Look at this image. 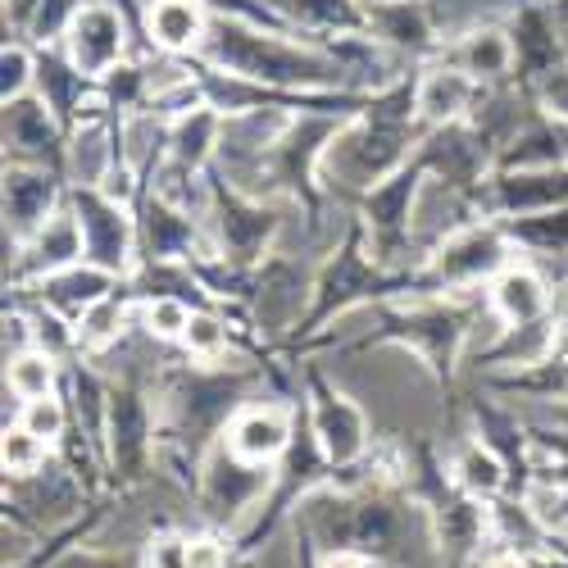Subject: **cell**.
<instances>
[{"mask_svg": "<svg viewBox=\"0 0 568 568\" xmlns=\"http://www.w3.org/2000/svg\"><path fill=\"white\" fill-rule=\"evenodd\" d=\"M414 73L387 91H377V97H368V105L355 119H346L342 132L327 141L323 164H318V186L333 205L355 210L364 192H373L377 182H387L414 160L423 132H428L414 110Z\"/></svg>", "mask_w": 568, "mask_h": 568, "instance_id": "1", "label": "cell"}, {"mask_svg": "<svg viewBox=\"0 0 568 568\" xmlns=\"http://www.w3.org/2000/svg\"><path fill=\"white\" fill-rule=\"evenodd\" d=\"M201 60L273 91H351L346 69L327 51V41H310L292 28H260L214 14Z\"/></svg>", "mask_w": 568, "mask_h": 568, "instance_id": "2", "label": "cell"}, {"mask_svg": "<svg viewBox=\"0 0 568 568\" xmlns=\"http://www.w3.org/2000/svg\"><path fill=\"white\" fill-rule=\"evenodd\" d=\"M518 260V246L509 242L505 223L496 219H473L455 227L442 246H433L414 268H409V296H464L491 287Z\"/></svg>", "mask_w": 568, "mask_h": 568, "instance_id": "3", "label": "cell"}, {"mask_svg": "<svg viewBox=\"0 0 568 568\" xmlns=\"http://www.w3.org/2000/svg\"><path fill=\"white\" fill-rule=\"evenodd\" d=\"M292 214H296V205L246 196V192H236V186L219 169H210L205 232H210V242H214V251H219L223 264H232V268L264 264L282 246Z\"/></svg>", "mask_w": 568, "mask_h": 568, "instance_id": "4", "label": "cell"}, {"mask_svg": "<svg viewBox=\"0 0 568 568\" xmlns=\"http://www.w3.org/2000/svg\"><path fill=\"white\" fill-rule=\"evenodd\" d=\"M273 487H277V468L232 455L219 437L196 468V514L205 528L242 537L260 518V509L268 505Z\"/></svg>", "mask_w": 568, "mask_h": 568, "instance_id": "5", "label": "cell"}, {"mask_svg": "<svg viewBox=\"0 0 568 568\" xmlns=\"http://www.w3.org/2000/svg\"><path fill=\"white\" fill-rule=\"evenodd\" d=\"M301 405H305V423L323 450V459L333 464V473H351L364 464V455L373 450V418L359 405L355 392H346L337 377H327L323 364H314L305 355L301 364Z\"/></svg>", "mask_w": 568, "mask_h": 568, "instance_id": "6", "label": "cell"}, {"mask_svg": "<svg viewBox=\"0 0 568 568\" xmlns=\"http://www.w3.org/2000/svg\"><path fill=\"white\" fill-rule=\"evenodd\" d=\"M423 178H428V169H423L418 160H409L400 173L377 182L373 192H364V201L355 205L368 255L392 273H409L418 264V255H414V205H418V192H423Z\"/></svg>", "mask_w": 568, "mask_h": 568, "instance_id": "7", "label": "cell"}, {"mask_svg": "<svg viewBox=\"0 0 568 568\" xmlns=\"http://www.w3.org/2000/svg\"><path fill=\"white\" fill-rule=\"evenodd\" d=\"M160 450V405L151 387L110 383V418H105V468L110 487H136L155 473Z\"/></svg>", "mask_w": 568, "mask_h": 568, "instance_id": "8", "label": "cell"}, {"mask_svg": "<svg viewBox=\"0 0 568 568\" xmlns=\"http://www.w3.org/2000/svg\"><path fill=\"white\" fill-rule=\"evenodd\" d=\"M91 496L97 491L82 483V473L64 455H55L45 468L28 473V478H6V518H19L32 532L51 537L78 524Z\"/></svg>", "mask_w": 568, "mask_h": 568, "instance_id": "9", "label": "cell"}, {"mask_svg": "<svg viewBox=\"0 0 568 568\" xmlns=\"http://www.w3.org/2000/svg\"><path fill=\"white\" fill-rule=\"evenodd\" d=\"M69 210L82 223L87 260L101 264L114 277H132L141 264V242H136V205L110 196L105 186H69Z\"/></svg>", "mask_w": 568, "mask_h": 568, "instance_id": "10", "label": "cell"}, {"mask_svg": "<svg viewBox=\"0 0 568 568\" xmlns=\"http://www.w3.org/2000/svg\"><path fill=\"white\" fill-rule=\"evenodd\" d=\"M60 45L87 78L101 82L114 64L141 55V32L132 28V19L119 6H110V0H82V10L73 14Z\"/></svg>", "mask_w": 568, "mask_h": 568, "instance_id": "11", "label": "cell"}, {"mask_svg": "<svg viewBox=\"0 0 568 568\" xmlns=\"http://www.w3.org/2000/svg\"><path fill=\"white\" fill-rule=\"evenodd\" d=\"M87 260V242H82V223H78V214L69 210V201H64V210H55L51 219H45L28 242H19V246H6V292L14 296V292H28L32 282H41V277H51V273H60V268H69V264H82Z\"/></svg>", "mask_w": 568, "mask_h": 568, "instance_id": "12", "label": "cell"}, {"mask_svg": "<svg viewBox=\"0 0 568 568\" xmlns=\"http://www.w3.org/2000/svg\"><path fill=\"white\" fill-rule=\"evenodd\" d=\"M483 219H528L568 205V169H491L473 186Z\"/></svg>", "mask_w": 568, "mask_h": 568, "instance_id": "13", "label": "cell"}, {"mask_svg": "<svg viewBox=\"0 0 568 568\" xmlns=\"http://www.w3.org/2000/svg\"><path fill=\"white\" fill-rule=\"evenodd\" d=\"M296 428H301V400L260 396V400H246L242 409L232 414V423L223 428V446L232 455L251 459V464L277 468L282 455H287L292 442H296Z\"/></svg>", "mask_w": 568, "mask_h": 568, "instance_id": "14", "label": "cell"}, {"mask_svg": "<svg viewBox=\"0 0 568 568\" xmlns=\"http://www.w3.org/2000/svg\"><path fill=\"white\" fill-rule=\"evenodd\" d=\"M0 132H6V164H28V169H45L64 178V146H69V128L55 119V110L45 105L37 91L19 101L0 105Z\"/></svg>", "mask_w": 568, "mask_h": 568, "instance_id": "15", "label": "cell"}, {"mask_svg": "<svg viewBox=\"0 0 568 568\" xmlns=\"http://www.w3.org/2000/svg\"><path fill=\"white\" fill-rule=\"evenodd\" d=\"M414 160L428 169L433 178L459 186V192H473L491 169H496V146L483 136V128L464 119V123H446V128H428L418 141Z\"/></svg>", "mask_w": 568, "mask_h": 568, "instance_id": "16", "label": "cell"}, {"mask_svg": "<svg viewBox=\"0 0 568 568\" xmlns=\"http://www.w3.org/2000/svg\"><path fill=\"white\" fill-rule=\"evenodd\" d=\"M0 201H6V246H19L69 201V182L60 173L6 164L0 173Z\"/></svg>", "mask_w": 568, "mask_h": 568, "instance_id": "17", "label": "cell"}, {"mask_svg": "<svg viewBox=\"0 0 568 568\" xmlns=\"http://www.w3.org/2000/svg\"><path fill=\"white\" fill-rule=\"evenodd\" d=\"M509 23V37H514V82L518 87H528L541 82L550 69L568 64V45H564V32L555 23V10H550V0H524L518 10L505 14Z\"/></svg>", "mask_w": 568, "mask_h": 568, "instance_id": "18", "label": "cell"}, {"mask_svg": "<svg viewBox=\"0 0 568 568\" xmlns=\"http://www.w3.org/2000/svg\"><path fill=\"white\" fill-rule=\"evenodd\" d=\"M437 60L464 69L478 87H505V82H514L518 55H514V37H509L505 19H478V23L450 32Z\"/></svg>", "mask_w": 568, "mask_h": 568, "instance_id": "19", "label": "cell"}, {"mask_svg": "<svg viewBox=\"0 0 568 568\" xmlns=\"http://www.w3.org/2000/svg\"><path fill=\"white\" fill-rule=\"evenodd\" d=\"M368 32L383 45H392L396 55H405L409 64L437 60L446 45V28L433 10V0H387V6H373Z\"/></svg>", "mask_w": 568, "mask_h": 568, "instance_id": "20", "label": "cell"}, {"mask_svg": "<svg viewBox=\"0 0 568 568\" xmlns=\"http://www.w3.org/2000/svg\"><path fill=\"white\" fill-rule=\"evenodd\" d=\"M487 305L500 318V327H528V323H541V318L559 314V292L532 260L518 255L500 277H491Z\"/></svg>", "mask_w": 568, "mask_h": 568, "instance_id": "21", "label": "cell"}, {"mask_svg": "<svg viewBox=\"0 0 568 568\" xmlns=\"http://www.w3.org/2000/svg\"><path fill=\"white\" fill-rule=\"evenodd\" d=\"M483 91L464 69L446 64V60H428L418 64L414 73V110H418V123L423 128H446V123H464L473 119V110H478Z\"/></svg>", "mask_w": 568, "mask_h": 568, "instance_id": "22", "label": "cell"}, {"mask_svg": "<svg viewBox=\"0 0 568 568\" xmlns=\"http://www.w3.org/2000/svg\"><path fill=\"white\" fill-rule=\"evenodd\" d=\"M210 6L205 0H151L146 6V51L141 60H155V55H201V45L210 37Z\"/></svg>", "mask_w": 568, "mask_h": 568, "instance_id": "23", "label": "cell"}, {"mask_svg": "<svg viewBox=\"0 0 568 568\" xmlns=\"http://www.w3.org/2000/svg\"><path fill=\"white\" fill-rule=\"evenodd\" d=\"M119 282L123 277H114V273H105L101 264H91V260H82V264H69V268H60V273H51V277H41V282H32L28 292H14L10 301H37V305H51L55 314H64V318H82L97 301H105L110 292H119Z\"/></svg>", "mask_w": 568, "mask_h": 568, "instance_id": "24", "label": "cell"}, {"mask_svg": "<svg viewBox=\"0 0 568 568\" xmlns=\"http://www.w3.org/2000/svg\"><path fill=\"white\" fill-rule=\"evenodd\" d=\"M119 169H123V151H119L114 114L87 119L69 132V146H64V182L69 186H110V178Z\"/></svg>", "mask_w": 568, "mask_h": 568, "instance_id": "25", "label": "cell"}, {"mask_svg": "<svg viewBox=\"0 0 568 568\" xmlns=\"http://www.w3.org/2000/svg\"><path fill=\"white\" fill-rule=\"evenodd\" d=\"M169 132H173V119L160 114V110H136V114H123L119 119V151H123V169L136 178L141 196L151 192L155 173L164 169L169 160Z\"/></svg>", "mask_w": 568, "mask_h": 568, "instance_id": "26", "label": "cell"}, {"mask_svg": "<svg viewBox=\"0 0 568 568\" xmlns=\"http://www.w3.org/2000/svg\"><path fill=\"white\" fill-rule=\"evenodd\" d=\"M446 478H450L464 496L483 500V505H491V500H500V496L514 491L509 464H505L478 433H468V437L446 455Z\"/></svg>", "mask_w": 568, "mask_h": 568, "instance_id": "27", "label": "cell"}, {"mask_svg": "<svg viewBox=\"0 0 568 568\" xmlns=\"http://www.w3.org/2000/svg\"><path fill=\"white\" fill-rule=\"evenodd\" d=\"M136 310H141V296L132 292V282H119V292H110L78 318V351L87 359H101L114 346H123L136 333Z\"/></svg>", "mask_w": 568, "mask_h": 568, "instance_id": "28", "label": "cell"}, {"mask_svg": "<svg viewBox=\"0 0 568 568\" xmlns=\"http://www.w3.org/2000/svg\"><path fill=\"white\" fill-rule=\"evenodd\" d=\"M292 32L310 41H333V37H355L368 32V10L359 0H268Z\"/></svg>", "mask_w": 568, "mask_h": 568, "instance_id": "29", "label": "cell"}, {"mask_svg": "<svg viewBox=\"0 0 568 568\" xmlns=\"http://www.w3.org/2000/svg\"><path fill=\"white\" fill-rule=\"evenodd\" d=\"M219 136H223V114L210 101L178 114L173 132H169V160L164 164H178L186 173H210L219 160Z\"/></svg>", "mask_w": 568, "mask_h": 568, "instance_id": "30", "label": "cell"}, {"mask_svg": "<svg viewBox=\"0 0 568 568\" xmlns=\"http://www.w3.org/2000/svg\"><path fill=\"white\" fill-rule=\"evenodd\" d=\"M64 359L45 355V351H23L14 359H6V387L19 400H41V396H60L64 392Z\"/></svg>", "mask_w": 568, "mask_h": 568, "instance_id": "31", "label": "cell"}, {"mask_svg": "<svg viewBox=\"0 0 568 568\" xmlns=\"http://www.w3.org/2000/svg\"><path fill=\"white\" fill-rule=\"evenodd\" d=\"M192 314L196 305L186 296H173V292H160V296H146L136 310V327L146 337H155L160 346H182L186 327H192Z\"/></svg>", "mask_w": 568, "mask_h": 568, "instance_id": "32", "label": "cell"}, {"mask_svg": "<svg viewBox=\"0 0 568 568\" xmlns=\"http://www.w3.org/2000/svg\"><path fill=\"white\" fill-rule=\"evenodd\" d=\"M55 459V446L32 437L23 423H10L6 428V442H0V464H6V478H28V473L45 468Z\"/></svg>", "mask_w": 568, "mask_h": 568, "instance_id": "33", "label": "cell"}, {"mask_svg": "<svg viewBox=\"0 0 568 568\" xmlns=\"http://www.w3.org/2000/svg\"><path fill=\"white\" fill-rule=\"evenodd\" d=\"M19 423H23V428H28L32 437L51 442L55 450H60V446L69 442V433H73V414H69L64 392H60V396H41V400H23Z\"/></svg>", "mask_w": 568, "mask_h": 568, "instance_id": "34", "label": "cell"}, {"mask_svg": "<svg viewBox=\"0 0 568 568\" xmlns=\"http://www.w3.org/2000/svg\"><path fill=\"white\" fill-rule=\"evenodd\" d=\"M37 91V45L6 37V51H0V105L19 101Z\"/></svg>", "mask_w": 568, "mask_h": 568, "instance_id": "35", "label": "cell"}, {"mask_svg": "<svg viewBox=\"0 0 568 568\" xmlns=\"http://www.w3.org/2000/svg\"><path fill=\"white\" fill-rule=\"evenodd\" d=\"M141 568H192V532L160 528L141 546Z\"/></svg>", "mask_w": 568, "mask_h": 568, "instance_id": "36", "label": "cell"}, {"mask_svg": "<svg viewBox=\"0 0 568 568\" xmlns=\"http://www.w3.org/2000/svg\"><path fill=\"white\" fill-rule=\"evenodd\" d=\"M532 101H537L541 114H550L555 123L568 128V64H559L541 82H532Z\"/></svg>", "mask_w": 568, "mask_h": 568, "instance_id": "37", "label": "cell"}, {"mask_svg": "<svg viewBox=\"0 0 568 568\" xmlns=\"http://www.w3.org/2000/svg\"><path fill=\"white\" fill-rule=\"evenodd\" d=\"M192 568H232V546L219 537V528L192 532Z\"/></svg>", "mask_w": 568, "mask_h": 568, "instance_id": "38", "label": "cell"}, {"mask_svg": "<svg viewBox=\"0 0 568 568\" xmlns=\"http://www.w3.org/2000/svg\"><path fill=\"white\" fill-rule=\"evenodd\" d=\"M41 6L45 0H6V37H23Z\"/></svg>", "mask_w": 568, "mask_h": 568, "instance_id": "39", "label": "cell"}, {"mask_svg": "<svg viewBox=\"0 0 568 568\" xmlns=\"http://www.w3.org/2000/svg\"><path fill=\"white\" fill-rule=\"evenodd\" d=\"M314 568H377V564L359 550H327V555L314 559Z\"/></svg>", "mask_w": 568, "mask_h": 568, "instance_id": "40", "label": "cell"}, {"mask_svg": "<svg viewBox=\"0 0 568 568\" xmlns=\"http://www.w3.org/2000/svg\"><path fill=\"white\" fill-rule=\"evenodd\" d=\"M478 568H532V555H524V550H509V546H500V550H491Z\"/></svg>", "mask_w": 568, "mask_h": 568, "instance_id": "41", "label": "cell"}, {"mask_svg": "<svg viewBox=\"0 0 568 568\" xmlns=\"http://www.w3.org/2000/svg\"><path fill=\"white\" fill-rule=\"evenodd\" d=\"M550 10H555V23L564 32V45H568V0H550Z\"/></svg>", "mask_w": 568, "mask_h": 568, "instance_id": "42", "label": "cell"}, {"mask_svg": "<svg viewBox=\"0 0 568 568\" xmlns=\"http://www.w3.org/2000/svg\"><path fill=\"white\" fill-rule=\"evenodd\" d=\"M359 6H364V10H373V6H387V0H359Z\"/></svg>", "mask_w": 568, "mask_h": 568, "instance_id": "43", "label": "cell"}]
</instances>
